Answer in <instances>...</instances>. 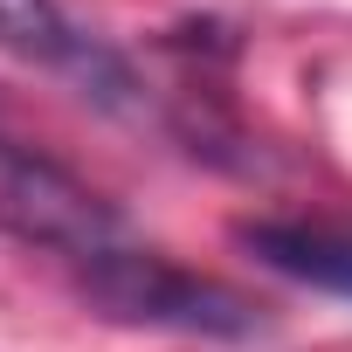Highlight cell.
<instances>
[{"mask_svg":"<svg viewBox=\"0 0 352 352\" xmlns=\"http://www.w3.org/2000/svg\"><path fill=\"white\" fill-rule=\"evenodd\" d=\"M83 290H90V304H97L104 318H124V324L221 331V338H235V331L256 324V311H249L235 290H221V283H208V276H194V270H180V263H166V256L124 249V242L83 263Z\"/></svg>","mask_w":352,"mask_h":352,"instance_id":"cell-1","label":"cell"},{"mask_svg":"<svg viewBox=\"0 0 352 352\" xmlns=\"http://www.w3.org/2000/svg\"><path fill=\"white\" fill-rule=\"evenodd\" d=\"M0 221L28 242H49V249L76 256V263L118 249V214L76 173H63L56 159H42L14 138H0Z\"/></svg>","mask_w":352,"mask_h":352,"instance_id":"cell-2","label":"cell"},{"mask_svg":"<svg viewBox=\"0 0 352 352\" xmlns=\"http://www.w3.org/2000/svg\"><path fill=\"white\" fill-rule=\"evenodd\" d=\"M235 242L276 276L352 297V228H338V221H242Z\"/></svg>","mask_w":352,"mask_h":352,"instance_id":"cell-3","label":"cell"},{"mask_svg":"<svg viewBox=\"0 0 352 352\" xmlns=\"http://www.w3.org/2000/svg\"><path fill=\"white\" fill-rule=\"evenodd\" d=\"M0 49L21 63H42V69H76V76L97 69V49L69 28L56 0H0Z\"/></svg>","mask_w":352,"mask_h":352,"instance_id":"cell-4","label":"cell"}]
</instances>
